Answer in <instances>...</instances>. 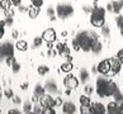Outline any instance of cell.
I'll return each mask as SVG.
<instances>
[{
  "label": "cell",
  "instance_id": "obj_1",
  "mask_svg": "<svg viewBox=\"0 0 123 114\" xmlns=\"http://www.w3.org/2000/svg\"><path fill=\"white\" fill-rule=\"evenodd\" d=\"M95 90L99 98H108L113 96V94L118 90V88L113 80L105 77V75H100L95 83Z\"/></svg>",
  "mask_w": 123,
  "mask_h": 114
},
{
  "label": "cell",
  "instance_id": "obj_2",
  "mask_svg": "<svg viewBox=\"0 0 123 114\" xmlns=\"http://www.w3.org/2000/svg\"><path fill=\"white\" fill-rule=\"evenodd\" d=\"M76 42L79 43L80 48L85 52H89L92 49L93 44L98 41V34L92 30H84V32H80L77 33V36L75 37Z\"/></svg>",
  "mask_w": 123,
  "mask_h": 114
},
{
  "label": "cell",
  "instance_id": "obj_3",
  "mask_svg": "<svg viewBox=\"0 0 123 114\" xmlns=\"http://www.w3.org/2000/svg\"><path fill=\"white\" fill-rule=\"evenodd\" d=\"M105 23V9L102 6H94L90 13V24L95 28H100Z\"/></svg>",
  "mask_w": 123,
  "mask_h": 114
},
{
  "label": "cell",
  "instance_id": "obj_4",
  "mask_svg": "<svg viewBox=\"0 0 123 114\" xmlns=\"http://www.w3.org/2000/svg\"><path fill=\"white\" fill-rule=\"evenodd\" d=\"M74 14V8L70 4H66V3H60L58 5L56 6V15L61 19H66V18L71 17Z\"/></svg>",
  "mask_w": 123,
  "mask_h": 114
},
{
  "label": "cell",
  "instance_id": "obj_5",
  "mask_svg": "<svg viewBox=\"0 0 123 114\" xmlns=\"http://www.w3.org/2000/svg\"><path fill=\"white\" fill-rule=\"evenodd\" d=\"M0 54H1V57L4 60H5V57H8V56H13V54H14V46H13V43L9 42V41L3 42L0 44Z\"/></svg>",
  "mask_w": 123,
  "mask_h": 114
},
{
  "label": "cell",
  "instance_id": "obj_6",
  "mask_svg": "<svg viewBox=\"0 0 123 114\" xmlns=\"http://www.w3.org/2000/svg\"><path fill=\"white\" fill-rule=\"evenodd\" d=\"M109 65H111V71L108 72L109 76H114L117 74H119L121 68H122V61L118 57H112L109 58Z\"/></svg>",
  "mask_w": 123,
  "mask_h": 114
},
{
  "label": "cell",
  "instance_id": "obj_7",
  "mask_svg": "<svg viewBox=\"0 0 123 114\" xmlns=\"http://www.w3.org/2000/svg\"><path fill=\"white\" fill-rule=\"evenodd\" d=\"M79 84H80L79 79H77V77H75L74 75H71L70 72H69V75H67L65 79H63V85H65L67 89L75 90V89H77Z\"/></svg>",
  "mask_w": 123,
  "mask_h": 114
},
{
  "label": "cell",
  "instance_id": "obj_8",
  "mask_svg": "<svg viewBox=\"0 0 123 114\" xmlns=\"http://www.w3.org/2000/svg\"><path fill=\"white\" fill-rule=\"evenodd\" d=\"M38 103L43 108H49V107L56 108V104H55V98H52V95H49V94L42 95V96L38 99Z\"/></svg>",
  "mask_w": 123,
  "mask_h": 114
},
{
  "label": "cell",
  "instance_id": "obj_9",
  "mask_svg": "<svg viewBox=\"0 0 123 114\" xmlns=\"http://www.w3.org/2000/svg\"><path fill=\"white\" fill-rule=\"evenodd\" d=\"M97 70L100 75H108V72L111 71V65H109V58L100 61L97 66Z\"/></svg>",
  "mask_w": 123,
  "mask_h": 114
},
{
  "label": "cell",
  "instance_id": "obj_10",
  "mask_svg": "<svg viewBox=\"0 0 123 114\" xmlns=\"http://www.w3.org/2000/svg\"><path fill=\"white\" fill-rule=\"evenodd\" d=\"M42 38H43V41H46V42H55V41L57 39V34H56V32H55L53 28H47V29L43 30Z\"/></svg>",
  "mask_w": 123,
  "mask_h": 114
},
{
  "label": "cell",
  "instance_id": "obj_11",
  "mask_svg": "<svg viewBox=\"0 0 123 114\" xmlns=\"http://www.w3.org/2000/svg\"><path fill=\"white\" fill-rule=\"evenodd\" d=\"M90 114H104L107 113V108L103 105L102 103H92V105L89 107Z\"/></svg>",
  "mask_w": 123,
  "mask_h": 114
},
{
  "label": "cell",
  "instance_id": "obj_12",
  "mask_svg": "<svg viewBox=\"0 0 123 114\" xmlns=\"http://www.w3.org/2000/svg\"><path fill=\"white\" fill-rule=\"evenodd\" d=\"M107 113L109 114H122V108H121V104L117 103L116 100L114 102H111L107 105Z\"/></svg>",
  "mask_w": 123,
  "mask_h": 114
},
{
  "label": "cell",
  "instance_id": "obj_13",
  "mask_svg": "<svg viewBox=\"0 0 123 114\" xmlns=\"http://www.w3.org/2000/svg\"><path fill=\"white\" fill-rule=\"evenodd\" d=\"M56 51L58 52V54L60 56H62V57H67L70 54V48L67 47V44H65V43H57L56 44Z\"/></svg>",
  "mask_w": 123,
  "mask_h": 114
},
{
  "label": "cell",
  "instance_id": "obj_14",
  "mask_svg": "<svg viewBox=\"0 0 123 114\" xmlns=\"http://www.w3.org/2000/svg\"><path fill=\"white\" fill-rule=\"evenodd\" d=\"M76 112V105L74 102H65L62 103V113L65 114H72Z\"/></svg>",
  "mask_w": 123,
  "mask_h": 114
},
{
  "label": "cell",
  "instance_id": "obj_15",
  "mask_svg": "<svg viewBox=\"0 0 123 114\" xmlns=\"http://www.w3.org/2000/svg\"><path fill=\"white\" fill-rule=\"evenodd\" d=\"M44 89H46V91H48L49 94H56L57 93V84L55 80H47L46 84H44Z\"/></svg>",
  "mask_w": 123,
  "mask_h": 114
},
{
  "label": "cell",
  "instance_id": "obj_16",
  "mask_svg": "<svg viewBox=\"0 0 123 114\" xmlns=\"http://www.w3.org/2000/svg\"><path fill=\"white\" fill-rule=\"evenodd\" d=\"M72 68H74V65H72V62H69V61L62 62V63H61V66H60L61 72H66V74L71 72V71H72Z\"/></svg>",
  "mask_w": 123,
  "mask_h": 114
},
{
  "label": "cell",
  "instance_id": "obj_17",
  "mask_svg": "<svg viewBox=\"0 0 123 114\" xmlns=\"http://www.w3.org/2000/svg\"><path fill=\"white\" fill-rule=\"evenodd\" d=\"M33 94L37 95L38 98H41L42 95L46 94V89H44V85H41V84H37L34 86V90H33Z\"/></svg>",
  "mask_w": 123,
  "mask_h": 114
},
{
  "label": "cell",
  "instance_id": "obj_18",
  "mask_svg": "<svg viewBox=\"0 0 123 114\" xmlns=\"http://www.w3.org/2000/svg\"><path fill=\"white\" fill-rule=\"evenodd\" d=\"M112 8H113L112 13L118 14V13H119L122 9H123V0H117V1H113L112 3Z\"/></svg>",
  "mask_w": 123,
  "mask_h": 114
},
{
  "label": "cell",
  "instance_id": "obj_19",
  "mask_svg": "<svg viewBox=\"0 0 123 114\" xmlns=\"http://www.w3.org/2000/svg\"><path fill=\"white\" fill-rule=\"evenodd\" d=\"M89 77H90V75H89V72L86 68H81L79 71V79H80L81 83H86V81L89 80Z\"/></svg>",
  "mask_w": 123,
  "mask_h": 114
},
{
  "label": "cell",
  "instance_id": "obj_20",
  "mask_svg": "<svg viewBox=\"0 0 123 114\" xmlns=\"http://www.w3.org/2000/svg\"><path fill=\"white\" fill-rule=\"evenodd\" d=\"M27 13H28L31 19H36V18L38 17V14H39V8H36V6L32 5L31 8H28V12Z\"/></svg>",
  "mask_w": 123,
  "mask_h": 114
},
{
  "label": "cell",
  "instance_id": "obj_21",
  "mask_svg": "<svg viewBox=\"0 0 123 114\" xmlns=\"http://www.w3.org/2000/svg\"><path fill=\"white\" fill-rule=\"evenodd\" d=\"M80 105H85V107H90L92 105V99H90L89 95H81L79 98Z\"/></svg>",
  "mask_w": 123,
  "mask_h": 114
},
{
  "label": "cell",
  "instance_id": "obj_22",
  "mask_svg": "<svg viewBox=\"0 0 123 114\" xmlns=\"http://www.w3.org/2000/svg\"><path fill=\"white\" fill-rule=\"evenodd\" d=\"M15 48L20 52H25L27 49H28V44H27L25 41H18L15 43Z\"/></svg>",
  "mask_w": 123,
  "mask_h": 114
},
{
  "label": "cell",
  "instance_id": "obj_23",
  "mask_svg": "<svg viewBox=\"0 0 123 114\" xmlns=\"http://www.w3.org/2000/svg\"><path fill=\"white\" fill-rule=\"evenodd\" d=\"M90 51H92L94 54H99L100 52L103 51V44L100 43L99 41H97V42L93 44V47H92V49H90Z\"/></svg>",
  "mask_w": 123,
  "mask_h": 114
},
{
  "label": "cell",
  "instance_id": "obj_24",
  "mask_svg": "<svg viewBox=\"0 0 123 114\" xmlns=\"http://www.w3.org/2000/svg\"><path fill=\"white\" fill-rule=\"evenodd\" d=\"M37 72H38V75L44 76V75H47L48 72H49V67L46 66V65H41V66H38V68H37Z\"/></svg>",
  "mask_w": 123,
  "mask_h": 114
},
{
  "label": "cell",
  "instance_id": "obj_25",
  "mask_svg": "<svg viewBox=\"0 0 123 114\" xmlns=\"http://www.w3.org/2000/svg\"><path fill=\"white\" fill-rule=\"evenodd\" d=\"M55 14H56V8H53L52 5H49V6L47 8V15H48V18H49V20H55V19H56Z\"/></svg>",
  "mask_w": 123,
  "mask_h": 114
},
{
  "label": "cell",
  "instance_id": "obj_26",
  "mask_svg": "<svg viewBox=\"0 0 123 114\" xmlns=\"http://www.w3.org/2000/svg\"><path fill=\"white\" fill-rule=\"evenodd\" d=\"M23 112L24 113H32V112H33V107H32L31 102H25L23 104Z\"/></svg>",
  "mask_w": 123,
  "mask_h": 114
},
{
  "label": "cell",
  "instance_id": "obj_27",
  "mask_svg": "<svg viewBox=\"0 0 123 114\" xmlns=\"http://www.w3.org/2000/svg\"><path fill=\"white\" fill-rule=\"evenodd\" d=\"M113 99H114L117 103H122V102H123V94L121 93L119 90H117L116 93L113 94Z\"/></svg>",
  "mask_w": 123,
  "mask_h": 114
},
{
  "label": "cell",
  "instance_id": "obj_28",
  "mask_svg": "<svg viewBox=\"0 0 123 114\" xmlns=\"http://www.w3.org/2000/svg\"><path fill=\"white\" fill-rule=\"evenodd\" d=\"M10 6H12L10 0H0V8H1L3 10H5V9L10 8Z\"/></svg>",
  "mask_w": 123,
  "mask_h": 114
},
{
  "label": "cell",
  "instance_id": "obj_29",
  "mask_svg": "<svg viewBox=\"0 0 123 114\" xmlns=\"http://www.w3.org/2000/svg\"><path fill=\"white\" fill-rule=\"evenodd\" d=\"M42 43H43V38H42V37H36V38L33 39V48L41 47V46H42Z\"/></svg>",
  "mask_w": 123,
  "mask_h": 114
},
{
  "label": "cell",
  "instance_id": "obj_30",
  "mask_svg": "<svg viewBox=\"0 0 123 114\" xmlns=\"http://www.w3.org/2000/svg\"><path fill=\"white\" fill-rule=\"evenodd\" d=\"M43 107L39 103H36V105L33 107V113H36V114H43Z\"/></svg>",
  "mask_w": 123,
  "mask_h": 114
},
{
  "label": "cell",
  "instance_id": "obj_31",
  "mask_svg": "<svg viewBox=\"0 0 123 114\" xmlns=\"http://www.w3.org/2000/svg\"><path fill=\"white\" fill-rule=\"evenodd\" d=\"M102 34H103V37H105V38H108L109 36H111V29H109V27H107V25L102 27Z\"/></svg>",
  "mask_w": 123,
  "mask_h": 114
},
{
  "label": "cell",
  "instance_id": "obj_32",
  "mask_svg": "<svg viewBox=\"0 0 123 114\" xmlns=\"http://www.w3.org/2000/svg\"><path fill=\"white\" fill-rule=\"evenodd\" d=\"M3 95H4V96H5L6 99H12L13 96H14V93H13V90L12 89H5V90H4V93H3Z\"/></svg>",
  "mask_w": 123,
  "mask_h": 114
},
{
  "label": "cell",
  "instance_id": "obj_33",
  "mask_svg": "<svg viewBox=\"0 0 123 114\" xmlns=\"http://www.w3.org/2000/svg\"><path fill=\"white\" fill-rule=\"evenodd\" d=\"M10 67H12V71L14 72V74H18V72L20 71V63H19V62H17V61L13 63Z\"/></svg>",
  "mask_w": 123,
  "mask_h": 114
},
{
  "label": "cell",
  "instance_id": "obj_34",
  "mask_svg": "<svg viewBox=\"0 0 123 114\" xmlns=\"http://www.w3.org/2000/svg\"><path fill=\"white\" fill-rule=\"evenodd\" d=\"M15 61H17V60H15L14 54H13V56H8V57H5V63H6V65H8L9 67H10V66H12Z\"/></svg>",
  "mask_w": 123,
  "mask_h": 114
},
{
  "label": "cell",
  "instance_id": "obj_35",
  "mask_svg": "<svg viewBox=\"0 0 123 114\" xmlns=\"http://www.w3.org/2000/svg\"><path fill=\"white\" fill-rule=\"evenodd\" d=\"M58 54V52L56 51V48H48V51H47V56L49 58H53V57H56Z\"/></svg>",
  "mask_w": 123,
  "mask_h": 114
},
{
  "label": "cell",
  "instance_id": "obj_36",
  "mask_svg": "<svg viewBox=\"0 0 123 114\" xmlns=\"http://www.w3.org/2000/svg\"><path fill=\"white\" fill-rule=\"evenodd\" d=\"M4 14H5V18H8V17H14V9H13L12 6L10 8H8V9H5L4 10Z\"/></svg>",
  "mask_w": 123,
  "mask_h": 114
},
{
  "label": "cell",
  "instance_id": "obj_37",
  "mask_svg": "<svg viewBox=\"0 0 123 114\" xmlns=\"http://www.w3.org/2000/svg\"><path fill=\"white\" fill-rule=\"evenodd\" d=\"M31 4L36 8H41L43 5V0H31Z\"/></svg>",
  "mask_w": 123,
  "mask_h": 114
},
{
  "label": "cell",
  "instance_id": "obj_38",
  "mask_svg": "<svg viewBox=\"0 0 123 114\" xmlns=\"http://www.w3.org/2000/svg\"><path fill=\"white\" fill-rule=\"evenodd\" d=\"M80 113H81V114H90V109H89V107L80 105Z\"/></svg>",
  "mask_w": 123,
  "mask_h": 114
},
{
  "label": "cell",
  "instance_id": "obj_39",
  "mask_svg": "<svg viewBox=\"0 0 123 114\" xmlns=\"http://www.w3.org/2000/svg\"><path fill=\"white\" fill-rule=\"evenodd\" d=\"M55 113H56V110H55V108H52V107L43 109V114H55Z\"/></svg>",
  "mask_w": 123,
  "mask_h": 114
},
{
  "label": "cell",
  "instance_id": "obj_40",
  "mask_svg": "<svg viewBox=\"0 0 123 114\" xmlns=\"http://www.w3.org/2000/svg\"><path fill=\"white\" fill-rule=\"evenodd\" d=\"M13 23H14V20H13V18H12V17L5 18V27H12V25H13Z\"/></svg>",
  "mask_w": 123,
  "mask_h": 114
},
{
  "label": "cell",
  "instance_id": "obj_41",
  "mask_svg": "<svg viewBox=\"0 0 123 114\" xmlns=\"http://www.w3.org/2000/svg\"><path fill=\"white\" fill-rule=\"evenodd\" d=\"M72 48H74V51H80V46H79V43H77L76 42V39L74 38V39H72Z\"/></svg>",
  "mask_w": 123,
  "mask_h": 114
},
{
  "label": "cell",
  "instance_id": "obj_42",
  "mask_svg": "<svg viewBox=\"0 0 123 114\" xmlns=\"http://www.w3.org/2000/svg\"><path fill=\"white\" fill-rule=\"evenodd\" d=\"M93 91H94L93 86H90V85H86V86H85V93H86V95H92Z\"/></svg>",
  "mask_w": 123,
  "mask_h": 114
},
{
  "label": "cell",
  "instance_id": "obj_43",
  "mask_svg": "<svg viewBox=\"0 0 123 114\" xmlns=\"http://www.w3.org/2000/svg\"><path fill=\"white\" fill-rule=\"evenodd\" d=\"M116 23H117L118 27H122V25H123V17H122V15H118V17L116 18Z\"/></svg>",
  "mask_w": 123,
  "mask_h": 114
},
{
  "label": "cell",
  "instance_id": "obj_44",
  "mask_svg": "<svg viewBox=\"0 0 123 114\" xmlns=\"http://www.w3.org/2000/svg\"><path fill=\"white\" fill-rule=\"evenodd\" d=\"M18 12L19 13H27L28 12V6H25V5H19V8H18Z\"/></svg>",
  "mask_w": 123,
  "mask_h": 114
},
{
  "label": "cell",
  "instance_id": "obj_45",
  "mask_svg": "<svg viewBox=\"0 0 123 114\" xmlns=\"http://www.w3.org/2000/svg\"><path fill=\"white\" fill-rule=\"evenodd\" d=\"M83 10H84L85 13H88V14H90V13H92V10H93V6H90V5H84V6H83Z\"/></svg>",
  "mask_w": 123,
  "mask_h": 114
},
{
  "label": "cell",
  "instance_id": "obj_46",
  "mask_svg": "<svg viewBox=\"0 0 123 114\" xmlns=\"http://www.w3.org/2000/svg\"><path fill=\"white\" fill-rule=\"evenodd\" d=\"M12 100H13V103H14V104H20L22 103V99L18 96V95H14V96L12 98Z\"/></svg>",
  "mask_w": 123,
  "mask_h": 114
},
{
  "label": "cell",
  "instance_id": "obj_47",
  "mask_svg": "<svg viewBox=\"0 0 123 114\" xmlns=\"http://www.w3.org/2000/svg\"><path fill=\"white\" fill-rule=\"evenodd\" d=\"M55 104H56V107H62V99L61 98H55Z\"/></svg>",
  "mask_w": 123,
  "mask_h": 114
},
{
  "label": "cell",
  "instance_id": "obj_48",
  "mask_svg": "<svg viewBox=\"0 0 123 114\" xmlns=\"http://www.w3.org/2000/svg\"><path fill=\"white\" fill-rule=\"evenodd\" d=\"M18 37H19V32H18L17 29H13L12 30V38H18Z\"/></svg>",
  "mask_w": 123,
  "mask_h": 114
},
{
  "label": "cell",
  "instance_id": "obj_49",
  "mask_svg": "<svg viewBox=\"0 0 123 114\" xmlns=\"http://www.w3.org/2000/svg\"><path fill=\"white\" fill-rule=\"evenodd\" d=\"M10 1H12V5L14 6H19L22 4V0H10Z\"/></svg>",
  "mask_w": 123,
  "mask_h": 114
},
{
  "label": "cell",
  "instance_id": "obj_50",
  "mask_svg": "<svg viewBox=\"0 0 123 114\" xmlns=\"http://www.w3.org/2000/svg\"><path fill=\"white\" fill-rule=\"evenodd\" d=\"M8 113L9 114H20V110H18V109H9V110H8Z\"/></svg>",
  "mask_w": 123,
  "mask_h": 114
},
{
  "label": "cell",
  "instance_id": "obj_51",
  "mask_svg": "<svg viewBox=\"0 0 123 114\" xmlns=\"http://www.w3.org/2000/svg\"><path fill=\"white\" fill-rule=\"evenodd\" d=\"M117 57L119 58L121 61H123V48H122V49H119V51L117 52Z\"/></svg>",
  "mask_w": 123,
  "mask_h": 114
},
{
  "label": "cell",
  "instance_id": "obj_52",
  "mask_svg": "<svg viewBox=\"0 0 123 114\" xmlns=\"http://www.w3.org/2000/svg\"><path fill=\"white\" fill-rule=\"evenodd\" d=\"M28 86H29L28 83H23V84L20 85V89H22V90H27V89H28Z\"/></svg>",
  "mask_w": 123,
  "mask_h": 114
},
{
  "label": "cell",
  "instance_id": "obj_53",
  "mask_svg": "<svg viewBox=\"0 0 123 114\" xmlns=\"http://www.w3.org/2000/svg\"><path fill=\"white\" fill-rule=\"evenodd\" d=\"M107 10L112 13V10H113V8H112V3H109L108 5H107Z\"/></svg>",
  "mask_w": 123,
  "mask_h": 114
},
{
  "label": "cell",
  "instance_id": "obj_54",
  "mask_svg": "<svg viewBox=\"0 0 123 114\" xmlns=\"http://www.w3.org/2000/svg\"><path fill=\"white\" fill-rule=\"evenodd\" d=\"M4 33H5V29H4V28H0V39L3 38V36H4Z\"/></svg>",
  "mask_w": 123,
  "mask_h": 114
},
{
  "label": "cell",
  "instance_id": "obj_55",
  "mask_svg": "<svg viewBox=\"0 0 123 114\" xmlns=\"http://www.w3.org/2000/svg\"><path fill=\"white\" fill-rule=\"evenodd\" d=\"M71 91H72L71 89H67V88H66V91H65V94L67 95V96H70V95H71Z\"/></svg>",
  "mask_w": 123,
  "mask_h": 114
},
{
  "label": "cell",
  "instance_id": "obj_56",
  "mask_svg": "<svg viewBox=\"0 0 123 114\" xmlns=\"http://www.w3.org/2000/svg\"><path fill=\"white\" fill-rule=\"evenodd\" d=\"M47 47L48 48H55L53 47V42H47Z\"/></svg>",
  "mask_w": 123,
  "mask_h": 114
},
{
  "label": "cell",
  "instance_id": "obj_57",
  "mask_svg": "<svg viewBox=\"0 0 123 114\" xmlns=\"http://www.w3.org/2000/svg\"><path fill=\"white\" fill-rule=\"evenodd\" d=\"M92 71H93V74H95V72H98V70H97V66H93Z\"/></svg>",
  "mask_w": 123,
  "mask_h": 114
},
{
  "label": "cell",
  "instance_id": "obj_58",
  "mask_svg": "<svg viewBox=\"0 0 123 114\" xmlns=\"http://www.w3.org/2000/svg\"><path fill=\"white\" fill-rule=\"evenodd\" d=\"M66 58H67V61H69V62H72V57L70 56V54H69V56H67Z\"/></svg>",
  "mask_w": 123,
  "mask_h": 114
},
{
  "label": "cell",
  "instance_id": "obj_59",
  "mask_svg": "<svg viewBox=\"0 0 123 114\" xmlns=\"http://www.w3.org/2000/svg\"><path fill=\"white\" fill-rule=\"evenodd\" d=\"M61 36H62V37H66V36H67V32H62Z\"/></svg>",
  "mask_w": 123,
  "mask_h": 114
},
{
  "label": "cell",
  "instance_id": "obj_60",
  "mask_svg": "<svg viewBox=\"0 0 123 114\" xmlns=\"http://www.w3.org/2000/svg\"><path fill=\"white\" fill-rule=\"evenodd\" d=\"M119 32H121V34L123 36V25H122V27H119Z\"/></svg>",
  "mask_w": 123,
  "mask_h": 114
},
{
  "label": "cell",
  "instance_id": "obj_61",
  "mask_svg": "<svg viewBox=\"0 0 123 114\" xmlns=\"http://www.w3.org/2000/svg\"><path fill=\"white\" fill-rule=\"evenodd\" d=\"M3 96V93H1V85H0V98Z\"/></svg>",
  "mask_w": 123,
  "mask_h": 114
},
{
  "label": "cell",
  "instance_id": "obj_62",
  "mask_svg": "<svg viewBox=\"0 0 123 114\" xmlns=\"http://www.w3.org/2000/svg\"><path fill=\"white\" fill-rule=\"evenodd\" d=\"M121 108H122V112H123V102L121 103Z\"/></svg>",
  "mask_w": 123,
  "mask_h": 114
},
{
  "label": "cell",
  "instance_id": "obj_63",
  "mask_svg": "<svg viewBox=\"0 0 123 114\" xmlns=\"http://www.w3.org/2000/svg\"><path fill=\"white\" fill-rule=\"evenodd\" d=\"M0 113H1V109H0Z\"/></svg>",
  "mask_w": 123,
  "mask_h": 114
}]
</instances>
